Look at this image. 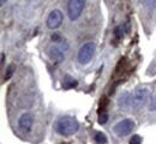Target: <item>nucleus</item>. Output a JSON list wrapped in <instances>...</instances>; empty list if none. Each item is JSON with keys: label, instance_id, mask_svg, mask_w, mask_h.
Instances as JSON below:
<instances>
[{"label": "nucleus", "instance_id": "8", "mask_svg": "<svg viewBox=\"0 0 156 144\" xmlns=\"http://www.w3.org/2000/svg\"><path fill=\"white\" fill-rule=\"evenodd\" d=\"M48 55H49V58L53 60L54 62H61L64 60V52H62V49L58 47V46H49L48 47Z\"/></svg>", "mask_w": 156, "mask_h": 144}, {"label": "nucleus", "instance_id": "18", "mask_svg": "<svg viewBox=\"0 0 156 144\" xmlns=\"http://www.w3.org/2000/svg\"><path fill=\"white\" fill-rule=\"evenodd\" d=\"M4 61H5V54L1 53V65H4Z\"/></svg>", "mask_w": 156, "mask_h": 144}, {"label": "nucleus", "instance_id": "14", "mask_svg": "<svg viewBox=\"0 0 156 144\" xmlns=\"http://www.w3.org/2000/svg\"><path fill=\"white\" fill-rule=\"evenodd\" d=\"M142 4L148 9H154L156 6V0H142Z\"/></svg>", "mask_w": 156, "mask_h": 144}, {"label": "nucleus", "instance_id": "13", "mask_svg": "<svg viewBox=\"0 0 156 144\" xmlns=\"http://www.w3.org/2000/svg\"><path fill=\"white\" fill-rule=\"evenodd\" d=\"M15 70H16V67H15V65H13V64H12V65H10V66L7 67L6 73H5V81H9V79L12 77V75H13Z\"/></svg>", "mask_w": 156, "mask_h": 144}, {"label": "nucleus", "instance_id": "1", "mask_svg": "<svg viewBox=\"0 0 156 144\" xmlns=\"http://www.w3.org/2000/svg\"><path fill=\"white\" fill-rule=\"evenodd\" d=\"M79 130V123L76 118L70 115H64L59 118L55 123V131L61 136H72Z\"/></svg>", "mask_w": 156, "mask_h": 144}, {"label": "nucleus", "instance_id": "5", "mask_svg": "<svg viewBox=\"0 0 156 144\" xmlns=\"http://www.w3.org/2000/svg\"><path fill=\"white\" fill-rule=\"evenodd\" d=\"M149 97V90L147 88H138L132 95V104L131 107L137 111L139 108H142Z\"/></svg>", "mask_w": 156, "mask_h": 144}, {"label": "nucleus", "instance_id": "3", "mask_svg": "<svg viewBox=\"0 0 156 144\" xmlns=\"http://www.w3.org/2000/svg\"><path fill=\"white\" fill-rule=\"evenodd\" d=\"M85 7V0H69L67 2V15L70 21L75 22L80 17Z\"/></svg>", "mask_w": 156, "mask_h": 144}, {"label": "nucleus", "instance_id": "17", "mask_svg": "<svg viewBox=\"0 0 156 144\" xmlns=\"http://www.w3.org/2000/svg\"><path fill=\"white\" fill-rule=\"evenodd\" d=\"M114 36L117 37L118 40H119V39H121L122 33H121V28H120V26H117V28L114 29Z\"/></svg>", "mask_w": 156, "mask_h": 144}, {"label": "nucleus", "instance_id": "16", "mask_svg": "<svg viewBox=\"0 0 156 144\" xmlns=\"http://www.w3.org/2000/svg\"><path fill=\"white\" fill-rule=\"evenodd\" d=\"M107 121H108V115L106 113H102V114L98 115V124L103 125V124H106Z\"/></svg>", "mask_w": 156, "mask_h": 144}, {"label": "nucleus", "instance_id": "4", "mask_svg": "<svg viewBox=\"0 0 156 144\" xmlns=\"http://www.w3.org/2000/svg\"><path fill=\"white\" fill-rule=\"evenodd\" d=\"M133 130H135V121L132 119H129V118L120 120L113 127V131L115 132V135H118L119 137L129 136Z\"/></svg>", "mask_w": 156, "mask_h": 144}, {"label": "nucleus", "instance_id": "11", "mask_svg": "<svg viewBox=\"0 0 156 144\" xmlns=\"http://www.w3.org/2000/svg\"><path fill=\"white\" fill-rule=\"evenodd\" d=\"M77 84H78L77 81L72 79L70 76H66V77H65V81L62 83V85H64L65 88H76Z\"/></svg>", "mask_w": 156, "mask_h": 144}, {"label": "nucleus", "instance_id": "6", "mask_svg": "<svg viewBox=\"0 0 156 144\" xmlns=\"http://www.w3.org/2000/svg\"><path fill=\"white\" fill-rule=\"evenodd\" d=\"M62 19H64V16H62L61 11H59V10H53V11H51V13H49L48 17H47V22H46L48 29L54 30V29L59 28V26L61 25V23H62Z\"/></svg>", "mask_w": 156, "mask_h": 144}, {"label": "nucleus", "instance_id": "12", "mask_svg": "<svg viewBox=\"0 0 156 144\" xmlns=\"http://www.w3.org/2000/svg\"><path fill=\"white\" fill-rule=\"evenodd\" d=\"M148 109H149L150 112H155V111H156V93H155V94H153V96L150 97V101H149Z\"/></svg>", "mask_w": 156, "mask_h": 144}, {"label": "nucleus", "instance_id": "10", "mask_svg": "<svg viewBox=\"0 0 156 144\" xmlns=\"http://www.w3.org/2000/svg\"><path fill=\"white\" fill-rule=\"evenodd\" d=\"M94 141L96 144H106L107 143V136L103 132H96L94 136Z\"/></svg>", "mask_w": 156, "mask_h": 144}, {"label": "nucleus", "instance_id": "9", "mask_svg": "<svg viewBox=\"0 0 156 144\" xmlns=\"http://www.w3.org/2000/svg\"><path fill=\"white\" fill-rule=\"evenodd\" d=\"M131 104H132V96L130 95V93L124 91V93L119 96V99H118V106H119L121 109L127 111V109L131 107Z\"/></svg>", "mask_w": 156, "mask_h": 144}, {"label": "nucleus", "instance_id": "7", "mask_svg": "<svg viewBox=\"0 0 156 144\" xmlns=\"http://www.w3.org/2000/svg\"><path fill=\"white\" fill-rule=\"evenodd\" d=\"M33 124H34V118L30 113H23L18 119L20 128L23 132H29L33 128Z\"/></svg>", "mask_w": 156, "mask_h": 144}, {"label": "nucleus", "instance_id": "15", "mask_svg": "<svg viewBox=\"0 0 156 144\" xmlns=\"http://www.w3.org/2000/svg\"><path fill=\"white\" fill-rule=\"evenodd\" d=\"M142 143V137L139 135H133L130 139V144H140Z\"/></svg>", "mask_w": 156, "mask_h": 144}, {"label": "nucleus", "instance_id": "2", "mask_svg": "<svg viewBox=\"0 0 156 144\" xmlns=\"http://www.w3.org/2000/svg\"><path fill=\"white\" fill-rule=\"evenodd\" d=\"M95 42H87L79 48L77 59L80 65H87L91 61L95 54Z\"/></svg>", "mask_w": 156, "mask_h": 144}]
</instances>
